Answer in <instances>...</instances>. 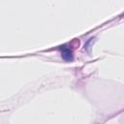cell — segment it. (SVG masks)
<instances>
[{"label":"cell","mask_w":124,"mask_h":124,"mask_svg":"<svg viewBox=\"0 0 124 124\" xmlns=\"http://www.w3.org/2000/svg\"><path fill=\"white\" fill-rule=\"evenodd\" d=\"M61 53H62V56L64 59H66V60H72L73 59V53L69 48H63Z\"/></svg>","instance_id":"1"}]
</instances>
